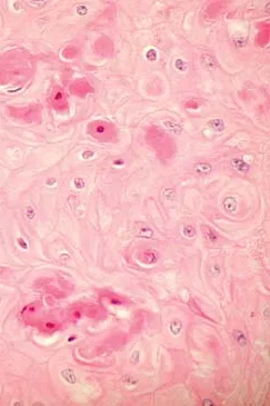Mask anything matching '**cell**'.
Segmentation results:
<instances>
[{"mask_svg": "<svg viewBox=\"0 0 270 406\" xmlns=\"http://www.w3.org/2000/svg\"><path fill=\"white\" fill-rule=\"evenodd\" d=\"M201 64L207 70H210V71H212V70H215V69L217 68V61H216V59H215L211 55H209V53L202 55Z\"/></svg>", "mask_w": 270, "mask_h": 406, "instance_id": "obj_1", "label": "cell"}, {"mask_svg": "<svg viewBox=\"0 0 270 406\" xmlns=\"http://www.w3.org/2000/svg\"><path fill=\"white\" fill-rule=\"evenodd\" d=\"M231 166L233 167V169H236L239 173H247L250 168L244 159H239V158H233L231 160Z\"/></svg>", "mask_w": 270, "mask_h": 406, "instance_id": "obj_2", "label": "cell"}, {"mask_svg": "<svg viewBox=\"0 0 270 406\" xmlns=\"http://www.w3.org/2000/svg\"><path fill=\"white\" fill-rule=\"evenodd\" d=\"M222 206H224V210L227 213H233L237 210V207H238V204H237V200L233 197H226L224 198V203H222Z\"/></svg>", "mask_w": 270, "mask_h": 406, "instance_id": "obj_3", "label": "cell"}, {"mask_svg": "<svg viewBox=\"0 0 270 406\" xmlns=\"http://www.w3.org/2000/svg\"><path fill=\"white\" fill-rule=\"evenodd\" d=\"M232 336H233V338L236 339V342L238 343L240 346H242V347L247 346L248 339H247V337H246V335H245L241 330L233 329V332H232Z\"/></svg>", "mask_w": 270, "mask_h": 406, "instance_id": "obj_4", "label": "cell"}, {"mask_svg": "<svg viewBox=\"0 0 270 406\" xmlns=\"http://www.w3.org/2000/svg\"><path fill=\"white\" fill-rule=\"evenodd\" d=\"M208 125L216 133H222L224 129V122L221 119H212L208 122Z\"/></svg>", "mask_w": 270, "mask_h": 406, "instance_id": "obj_5", "label": "cell"}, {"mask_svg": "<svg viewBox=\"0 0 270 406\" xmlns=\"http://www.w3.org/2000/svg\"><path fill=\"white\" fill-rule=\"evenodd\" d=\"M202 233H203V236L205 238L210 242V243H216L218 239V236L216 235V233L213 232L212 229H210L208 226H202Z\"/></svg>", "mask_w": 270, "mask_h": 406, "instance_id": "obj_6", "label": "cell"}, {"mask_svg": "<svg viewBox=\"0 0 270 406\" xmlns=\"http://www.w3.org/2000/svg\"><path fill=\"white\" fill-rule=\"evenodd\" d=\"M164 125H165V127L166 128H168L171 133H174V134H180L181 131H182V128H181V126L179 125V124H177V122H171V120H166V122H164Z\"/></svg>", "mask_w": 270, "mask_h": 406, "instance_id": "obj_7", "label": "cell"}, {"mask_svg": "<svg viewBox=\"0 0 270 406\" xmlns=\"http://www.w3.org/2000/svg\"><path fill=\"white\" fill-rule=\"evenodd\" d=\"M194 169L199 174H207L212 170V166L208 163H198L194 165Z\"/></svg>", "mask_w": 270, "mask_h": 406, "instance_id": "obj_8", "label": "cell"}, {"mask_svg": "<svg viewBox=\"0 0 270 406\" xmlns=\"http://www.w3.org/2000/svg\"><path fill=\"white\" fill-rule=\"evenodd\" d=\"M61 375H62V377H64V378H65V380H67L69 384H75V383H76L77 377H76V375H75L73 371H71V369H65V371H62Z\"/></svg>", "mask_w": 270, "mask_h": 406, "instance_id": "obj_9", "label": "cell"}, {"mask_svg": "<svg viewBox=\"0 0 270 406\" xmlns=\"http://www.w3.org/2000/svg\"><path fill=\"white\" fill-rule=\"evenodd\" d=\"M181 328H182V323L180 322V320H177V319L172 320L170 323V325H169V329H170V332L174 335H178L180 333Z\"/></svg>", "mask_w": 270, "mask_h": 406, "instance_id": "obj_10", "label": "cell"}, {"mask_svg": "<svg viewBox=\"0 0 270 406\" xmlns=\"http://www.w3.org/2000/svg\"><path fill=\"white\" fill-rule=\"evenodd\" d=\"M175 67L177 70H179V71H186L187 69H188V64H187L183 59L178 58V59H176V61H175Z\"/></svg>", "mask_w": 270, "mask_h": 406, "instance_id": "obj_11", "label": "cell"}, {"mask_svg": "<svg viewBox=\"0 0 270 406\" xmlns=\"http://www.w3.org/2000/svg\"><path fill=\"white\" fill-rule=\"evenodd\" d=\"M162 195H164V197L169 201H172L176 197V193H175V190H174V188H166V189H164Z\"/></svg>", "mask_w": 270, "mask_h": 406, "instance_id": "obj_12", "label": "cell"}, {"mask_svg": "<svg viewBox=\"0 0 270 406\" xmlns=\"http://www.w3.org/2000/svg\"><path fill=\"white\" fill-rule=\"evenodd\" d=\"M182 232H183V235L186 236V237H188V238H192V237L196 235V230L194 229V227H191L190 225L185 226L182 229Z\"/></svg>", "mask_w": 270, "mask_h": 406, "instance_id": "obj_13", "label": "cell"}, {"mask_svg": "<svg viewBox=\"0 0 270 406\" xmlns=\"http://www.w3.org/2000/svg\"><path fill=\"white\" fill-rule=\"evenodd\" d=\"M146 57L149 61H155L158 57V55H157V51L155 49H149L146 53Z\"/></svg>", "mask_w": 270, "mask_h": 406, "instance_id": "obj_14", "label": "cell"}, {"mask_svg": "<svg viewBox=\"0 0 270 406\" xmlns=\"http://www.w3.org/2000/svg\"><path fill=\"white\" fill-rule=\"evenodd\" d=\"M210 273L211 275H215V276H219L220 275V267L218 265H213L210 267Z\"/></svg>", "mask_w": 270, "mask_h": 406, "instance_id": "obj_15", "label": "cell"}, {"mask_svg": "<svg viewBox=\"0 0 270 406\" xmlns=\"http://www.w3.org/2000/svg\"><path fill=\"white\" fill-rule=\"evenodd\" d=\"M73 184H75V186H76L78 189H79V188H84V186H85L84 179H81V178H76L73 180Z\"/></svg>", "mask_w": 270, "mask_h": 406, "instance_id": "obj_16", "label": "cell"}, {"mask_svg": "<svg viewBox=\"0 0 270 406\" xmlns=\"http://www.w3.org/2000/svg\"><path fill=\"white\" fill-rule=\"evenodd\" d=\"M139 358H140V355H139V352H133L132 353V355H131V362H132L133 364H137L138 362H139Z\"/></svg>", "mask_w": 270, "mask_h": 406, "instance_id": "obj_17", "label": "cell"}, {"mask_svg": "<svg viewBox=\"0 0 270 406\" xmlns=\"http://www.w3.org/2000/svg\"><path fill=\"white\" fill-rule=\"evenodd\" d=\"M26 215H27V218H28V219H32L34 217V215H36V213H34V210L31 208V207H28V208H27Z\"/></svg>", "mask_w": 270, "mask_h": 406, "instance_id": "obj_18", "label": "cell"}, {"mask_svg": "<svg viewBox=\"0 0 270 406\" xmlns=\"http://www.w3.org/2000/svg\"><path fill=\"white\" fill-rule=\"evenodd\" d=\"M201 404H202V405H203V406H215V405H216L215 403L211 402V401H210V399H208V398L203 399Z\"/></svg>", "mask_w": 270, "mask_h": 406, "instance_id": "obj_19", "label": "cell"}, {"mask_svg": "<svg viewBox=\"0 0 270 406\" xmlns=\"http://www.w3.org/2000/svg\"><path fill=\"white\" fill-rule=\"evenodd\" d=\"M77 11H78V14H79V15H84V14H86V12H87V8H86V7H78V10H77Z\"/></svg>", "mask_w": 270, "mask_h": 406, "instance_id": "obj_20", "label": "cell"}, {"mask_svg": "<svg viewBox=\"0 0 270 406\" xmlns=\"http://www.w3.org/2000/svg\"><path fill=\"white\" fill-rule=\"evenodd\" d=\"M18 243H19L20 245H21V247H22L23 249H27V248H28V245H27V244L25 243V242H23V239H22V238H19V239H18Z\"/></svg>", "mask_w": 270, "mask_h": 406, "instance_id": "obj_21", "label": "cell"}, {"mask_svg": "<svg viewBox=\"0 0 270 406\" xmlns=\"http://www.w3.org/2000/svg\"><path fill=\"white\" fill-rule=\"evenodd\" d=\"M29 4L34 5V6H43V5H46V2H45V1H36V2H34V1H29Z\"/></svg>", "mask_w": 270, "mask_h": 406, "instance_id": "obj_22", "label": "cell"}, {"mask_svg": "<svg viewBox=\"0 0 270 406\" xmlns=\"http://www.w3.org/2000/svg\"><path fill=\"white\" fill-rule=\"evenodd\" d=\"M91 156H93V152H85L82 154V157H84L85 159H87L88 157H91Z\"/></svg>", "mask_w": 270, "mask_h": 406, "instance_id": "obj_23", "label": "cell"}, {"mask_svg": "<svg viewBox=\"0 0 270 406\" xmlns=\"http://www.w3.org/2000/svg\"><path fill=\"white\" fill-rule=\"evenodd\" d=\"M55 182H56V179H55V178H51V179H49V180L47 182V185H48V186H51V185H53Z\"/></svg>", "mask_w": 270, "mask_h": 406, "instance_id": "obj_24", "label": "cell"}]
</instances>
